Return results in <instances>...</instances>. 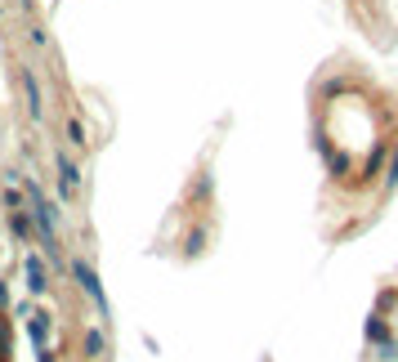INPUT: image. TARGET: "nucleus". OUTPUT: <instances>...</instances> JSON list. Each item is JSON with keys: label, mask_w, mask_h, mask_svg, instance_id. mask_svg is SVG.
<instances>
[{"label": "nucleus", "mask_w": 398, "mask_h": 362, "mask_svg": "<svg viewBox=\"0 0 398 362\" xmlns=\"http://www.w3.org/2000/svg\"><path fill=\"white\" fill-rule=\"evenodd\" d=\"M27 282H31V291H45V264L41 259H27Z\"/></svg>", "instance_id": "obj_2"}, {"label": "nucleus", "mask_w": 398, "mask_h": 362, "mask_svg": "<svg viewBox=\"0 0 398 362\" xmlns=\"http://www.w3.org/2000/svg\"><path fill=\"white\" fill-rule=\"evenodd\" d=\"M72 273H76V277H81V286H86V291H90V295H94V300H98V304H103V291H98V282H94V273H90V269H86V264H72Z\"/></svg>", "instance_id": "obj_1"}]
</instances>
